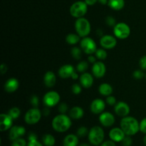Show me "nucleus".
Returning a JSON list of instances; mask_svg holds the SVG:
<instances>
[{
	"label": "nucleus",
	"mask_w": 146,
	"mask_h": 146,
	"mask_svg": "<svg viewBox=\"0 0 146 146\" xmlns=\"http://www.w3.org/2000/svg\"><path fill=\"white\" fill-rule=\"evenodd\" d=\"M67 114L59 113L56 115L51 121L53 129L58 133L66 132L70 129L72 125V121Z\"/></svg>",
	"instance_id": "obj_1"
},
{
	"label": "nucleus",
	"mask_w": 146,
	"mask_h": 146,
	"mask_svg": "<svg viewBox=\"0 0 146 146\" xmlns=\"http://www.w3.org/2000/svg\"><path fill=\"white\" fill-rule=\"evenodd\" d=\"M120 127L124 131L126 135H135L140 131V123L133 116H125L122 118L120 123Z\"/></svg>",
	"instance_id": "obj_2"
},
{
	"label": "nucleus",
	"mask_w": 146,
	"mask_h": 146,
	"mask_svg": "<svg viewBox=\"0 0 146 146\" xmlns=\"http://www.w3.org/2000/svg\"><path fill=\"white\" fill-rule=\"evenodd\" d=\"M104 138H105V133L101 126L96 125L89 130L88 138L91 145L95 146L101 145V143L104 142Z\"/></svg>",
	"instance_id": "obj_3"
},
{
	"label": "nucleus",
	"mask_w": 146,
	"mask_h": 146,
	"mask_svg": "<svg viewBox=\"0 0 146 146\" xmlns=\"http://www.w3.org/2000/svg\"><path fill=\"white\" fill-rule=\"evenodd\" d=\"M76 32L81 37H86L89 35L91 31V26L90 21L85 17L76 19L74 24Z\"/></svg>",
	"instance_id": "obj_4"
},
{
	"label": "nucleus",
	"mask_w": 146,
	"mask_h": 146,
	"mask_svg": "<svg viewBox=\"0 0 146 146\" xmlns=\"http://www.w3.org/2000/svg\"><path fill=\"white\" fill-rule=\"evenodd\" d=\"M70 14L76 19L84 17L88 11V5L84 1H77L70 7Z\"/></svg>",
	"instance_id": "obj_5"
},
{
	"label": "nucleus",
	"mask_w": 146,
	"mask_h": 146,
	"mask_svg": "<svg viewBox=\"0 0 146 146\" xmlns=\"http://www.w3.org/2000/svg\"><path fill=\"white\" fill-rule=\"evenodd\" d=\"M42 116V112L38 108H30L24 115V121L29 125H35L38 123Z\"/></svg>",
	"instance_id": "obj_6"
},
{
	"label": "nucleus",
	"mask_w": 146,
	"mask_h": 146,
	"mask_svg": "<svg viewBox=\"0 0 146 146\" xmlns=\"http://www.w3.org/2000/svg\"><path fill=\"white\" fill-rule=\"evenodd\" d=\"M80 47L82 49L83 52L88 55L95 54L97 50V44L96 41L91 37H84L80 41Z\"/></svg>",
	"instance_id": "obj_7"
},
{
	"label": "nucleus",
	"mask_w": 146,
	"mask_h": 146,
	"mask_svg": "<svg viewBox=\"0 0 146 146\" xmlns=\"http://www.w3.org/2000/svg\"><path fill=\"white\" fill-rule=\"evenodd\" d=\"M113 34L117 38L125 39L131 34V28L127 24L124 22H119L113 27Z\"/></svg>",
	"instance_id": "obj_8"
},
{
	"label": "nucleus",
	"mask_w": 146,
	"mask_h": 146,
	"mask_svg": "<svg viewBox=\"0 0 146 146\" xmlns=\"http://www.w3.org/2000/svg\"><path fill=\"white\" fill-rule=\"evenodd\" d=\"M60 100H61L60 94L55 91H48L44 94L43 97V103L44 106L49 108L56 106L57 104H59Z\"/></svg>",
	"instance_id": "obj_9"
},
{
	"label": "nucleus",
	"mask_w": 146,
	"mask_h": 146,
	"mask_svg": "<svg viewBox=\"0 0 146 146\" xmlns=\"http://www.w3.org/2000/svg\"><path fill=\"white\" fill-rule=\"evenodd\" d=\"M115 36L110 35V34H106L102 36L100 38V45L102 48L106 50L112 49L115 48L117 45V39Z\"/></svg>",
	"instance_id": "obj_10"
},
{
	"label": "nucleus",
	"mask_w": 146,
	"mask_h": 146,
	"mask_svg": "<svg viewBox=\"0 0 146 146\" xmlns=\"http://www.w3.org/2000/svg\"><path fill=\"white\" fill-rule=\"evenodd\" d=\"M106 103L101 98H96L90 105V110L91 113L95 115H100L104 111Z\"/></svg>",
	"instance_id": "obj_11"
},
{
	"label": "nucleus",
	"mask_w": 146,
	"mask_h": 146,
	"mask_svg": "<svg viewBox=\"0 0 146 146\" xmlns=\"http://www.w3.org/2000/svg\"><path fill=\"white\" fill-rule=\"evenodd\" d=\"M114 112L117 115L120 117L128 116L131 111V108L128 106V104H126L124 101H118L117 104L114 106Z\"/></svg>",
	"instance_id": "obj_12"
},
{
	"label": "nucleus",
	"mask_w": 146,
	"mask_h": 146,
	"mask_svg": "<svg viewBox=\"0 0 146 146\" xmlns=\"http://www.w3.org/2000/svg\"><path fill=\"white\" fill-rule=\"evenodd\" d=\"M91 71L94 77L97 78H101L105 76L106 73V67L103 61H98L93 64Z\"/></svg>",
	"instance_id": "obj_13"
},
{
	"label": "nucleus",
	"mask_w": 146,
	"mask_h": 146,
	"mask_svg": "<svg viewBox=\"0 0 146 146\" xmlns=\"http://www.w3.org/2000/svg\"><path fill=\"white\" fill-rule=\"evenodd\" d=\"M115 118L113 114L111 112H103L99 115V122L103 126L111 127L115 123Z\"/></svg>",
	"instance_id": "obj_14"
},
{
	"label": "nucleus",
	"mask_w": 146,
	"mask_h": 146,
	"mask_svg": "<svg viewBox=\"0 0 146 146\" xmlns=\"http://www.w3.org/2000/svg\"><path fill=\"white\" fill-rule=\"evenodd\" d=\"M26 133V128L22 125H13L9 129V138L10 141H13L17 138H22Z\"/></svg>",
	"instance_id": "obj_15"
},
{
	"label": "nucleus",
	"mask_w": 146,
	"mask_h": 146,
	"mask_svg": "<svg viewBox=\"0 0 146 146\" xmlns=\"http://www.w3.org/2000/svg\"><path fill=\"white\" fill-rule=\"evenodd\" d=\"M14 120L8 113H1L0 115V131H6L13 126Z\"/></svg>",
	"instance_id": "obj_16"
},
{
	"label": "nucleus",
	"mask_w": 146,
	"mask_h": 146,
	"mask_svg": "<svg viewBox=\"0 0 146 146\" xmlns=\"http://www.w3.org/2000/svg\"><path fill=\"white\" fill-rule=\"evenodd\" d=\"M125 133L124 131L121 129V128L115 127L113 128L109 132V138L111 141H114L115 143H119L123 140L125 137Z\"/></svg>",
	"instance_id": "obj_17"
},
{
	"label": "nucleus",
	"mask_w": 146,
	"mask_h": 146,
	"mask_svg": "<svg viewBox=\"0 0 146 146\" xmlns=\"http://www.w3.org/2000/svg\"><path fill=\"white\" fill-rule=\"evenodd\" d=\"M80 84L83 88H89L93 86L94 82V78L93 74L88 72H84L80 75L79 77Z\"/></svg>",
	"instance_id": "obj_18"
},
{
	"label": "nucleus",
	"mask_w": 146,
	"mask_h": 146,
	"mask_svg": "<svg viewBox=\"0 0 146 146\" xmlns=\"http://www.w3.org/2000/svg\"><path fill=\"white\" fill-rule=\"evenodd\" d=\"M75 71L74 66L71 64H65V65L61 66L59 68L58 71V74L60 78L66 79V78H71L73 73Z\"/></svg>",
	"instance_id": "obj_19"
},
{
	"label": "nucleus",
	"mask_w": 146,
	"mask_h": 146,
	"mask_svg": "<svg viewBox=\"0 0 146 146\" xmlns=\"http://www.w3.org/2000/svg\"><path fill=\"white\" fill-rule=\"evenodd\" d=\"M19 86V82L16 78H9L6 81L4 85V88L5 91L7 93H14L17 91Z\"/></svg>",
	"instance_id": "obj_20"
},
{
	"label": "nucleus",
	"mask_w": 146,
	"mask_h": 146,
	"mask_svg": "<svg viewBox=\"0 0 146 146\" xmlns=\"http://www.w3.org/2000/svg\"><path fill=\"white\" fill-rule=\"evenodd\" d=\"M44 84L47 88H52L56 83V76L55 73L48 71L45 73L44 76Z\"/></svg>",
	"instance_id": "obj_21"
},
{
	"label": "nucleus",
	"mask_w": 146,
	"mask_h": 146,
	"mask_svg": "<svg viewBox=\"0 0 146 146\" xmlns=\"http://www.w3.org/2000/svg\"><path fill=\"white\" fill-rule=\"evenodd\" d=\"M68 115L73 120L81 119L84 115V111L81 106H76L72 107L71 109H69Z\"/></svg>",
	"instance_id": "obj_22"
},
{
	"label": "nucleus",
	"mask_w": 146,
	"mask_h": 146,
	"mask_svg": "<svg viewBox=\"0 0 146 146\" xmlns=\"http://www.w3.org/2000/svg\"><path fill=\"white\" fill-rule=\"evenodd\" d=\"M78 136L74 134H68L63 141V146H78Z\"/></svg>",
	"instance_id": "obj_23"
},
{
	"label": "nucleus",
	"mask_w": 146,
	"mask_h": 146,
	"mask_svg": "<svg viewBox=\"0 0 146 146\" xmlns=\"http://www.w3.org/2000/svg\"><path fill=\"white\" fill-rule=\"evenodd\" d=\"M113 89L112 86L108 83H102L98 87V92L101 96H104L107 97L113 94Z\"/></svg>",
	"instance_id": "obj_24"
},
{
	"label": "nucleus",
	"mask_w": 146,
	"mask_h": 146,
	"mask_svg": "<svg viewBox=\"0 0 146 146\" xmlns=\"http://www.w3.org/2000/svg\"><path fill=\"white\" fill-rule=\"evenodd\" d=\"M81 38V37L77 33H70L66 36V42L69 45L74 46L80 43Z\"/></svg>",
	"instance_id": "obj_25"
},
{
	"label": "nucleus",
	"mask_w": 146,
	"mask_h": 146,
	"mask_svg": "<svg viewBox=\"0 0 146 146\" xmlns=\"http://www.w3.org/2000/svg\"><path fill=\"white\" fill-rule=\"evenodd\" d=\"M108 5L113 10L120 11L125 6V1L124 0H108Z\"/></svg>",
	"instance_id": "obj_26"
},
{
	"label": "nucleus",
	"mask_w": 146,
	"mask_h": 146,
	"mask_svg": "<svg viewBox=\"0 0 146 146\" xmlns=\"http://www.w3.org/2000/svg\"><path fill=\"white\" fill-rule=\"evenodd\" d=\"M28 141L27 146H44L42 143L38 141L36 134L34 133H30L28 136Z\"/></svg>",
	"instance_id": "obj_27"
},
{
	"label": "nucleus",
	"mask_w": 146,
	"mask_h": 146,
	"mask_svg": "<svg viewBox=\"0 0 146 146\" xmlns=\"http://www.w3.org/2000/svg\"><path fill=\"white\" fill-rule=\"evenodd\" d=\"M42 143L45 146H54L56 143L55 138L51 134H45L42 137Z\"/></svg>",
	"instance_id": "obj_28"
},
{
	"label": "nucleus",
	"mask_w": 146,
	"mask_h": 146,
	"mask_svg": "<svg viewBox=\"0 0 146 146\" xmlns=\"http://www.w3.org/2000/svg\"><path fill=\"white\" fill-rule=\"evenodd\" d=\"M94 55L96 56L97 59L100 60V61H103V60H105L107 58V56H108V53H107L106 49H105L104 48H97Z\"/></svg>",
	"instance_id": "obj_29"
},
{
	"label": "nucleus",
	"mask_w": 146,
	"mask_h": 146,
	"mask_svg": "<svg viewBox=\"0 0 146 146\" xmlns=\"http://www.w3.org/2000/svg\"><path fill=\"white\" fill-rule=\"evenodd\" d=\"M82 49L81 47L78 46H74L71 48V54L73 58L76 60H79L81 58V55H82Z\"/></svg>",
	"instance_id": "obj_30"
},
{
	"label": "nucleus",
	"mask_w": 146,
	"mask_h": 146,
	"mask_svg": "<svg viewBox=\"0 0 146 146\" xmlns=\"http://www.w3.org/2000/svg\"><path fill=\"white\" fill-rule=\"evenodd\" d=\"M11 118L14 120H17L19 118V116L21 115V111H20L19 108L18 107H13V108H10L9 112L7 113Z\"/></svg>",
	"instance_id": "obj_31"
},
{
	"label": "nucleus",
	"mask_w": 146,
	"mask_h": 146,
	"mask_svg": "<svg viewBox=\"0 0 146 146\" xmlns=\"http://www.w3.org/2000/svg\"><path fill=\"white\" fill-rule=\"evenodd\" d=\"M88 68V63L86 61H81L79 63H78L76 69V71L78 73H84L86 71V70Z\"/></svg>",
	"instance_id": "obj_32"
},
{
	"label": "nucleus",
	"mask_w": 146,
	"mask_h": 146,
	"mask_svg": "<svg viewBox=\"0 0 146 146\" xmlns=\"http://www.w3.org/2000/svg\"><path fill=\"white\" fill-rule=\"evenodd\" d=\"M88 132L89 131L88 130V128L85 126H81L78 128L76 132V135H78L80 138H84V137L88 135Z\"/></svg>",
	"instance_id": "obj_33"
},
{
	"label": "nucleus",
	"mask_w": 146,
	"mask_h": 146,
	"mask_svg": "<svg viewBox=\"0 0 146 146\" xmlns=\"http://www.w3.org/2000/svg\"><path fill=\"white\" fill-rule=\"evenodd\" d=\"M11 146H27V143L24 138H17V139L12 141Z\"/></svg>",
	"instance_id": "obj_34"
},
{
	"label": "nucleus",
	"mask_w": 146,
	"mask_h": 146,
	"mask_svg": "<svg viewBox=\"0 0 146 146\" xmlns=\"http://www.w3.org/2000/svg\"><path fill=\"white\" fill-rule=\"evenodd\" d=\"M82 86L81 84H73L72 86H71V91L75 95H78L81 93L82 91Z\"/></svg>",
	"instance_id": "obj_35"
},
{
	"label": "nucleus",
	"mask_w": 146,
	"mask_h": 146,
	"mask_svg": "<svg viewBox=\"0 0 146 146\" xmlns=\"http://www.w3.org/2000/svg\"><path fill=\"white\" fill-rule=\"evenodd\" d=\"M58 111L59 113L61 114H66L69 110H68V106L66 103H61L58 105Z\"/></svg>",
	"instance_id": "obj_36"
},
{
	"label": "nucleus",
	"mask_w": 146,
	"mask_h": 146,
	"mask_svg": "<svg viewBox=\"0 0 146 146\" xmlns=\"http://www.w3.org/2000/svg\"><path fill=\"white\" fill-rule=\"evenodd\" d=\"M106 25L113 28L115 26V24H117L116 20H115V19L113 17H112V16H108V17L106 18Z\"/></svg>",
	"instance_id": "obj_37"
},
{
	"label": "nucleus",
	"mask_w": 146,
	"mask_h": 146,
	"mask_svg": "<svg viewBox=\"0 0 146 146\" xmlns=\"http://www.w3.org/2000/svg\"><path fill=\"white\" fill-rule=\"evenodd\" d=\"M145 76V75L144 74L143 71V70L141 69L135 70V71H134L133 73V78H135V79H137V80L142 79Z\"/></svg>",
	"instance_id": "obj_38"
},
{
	"label": "nucleus",
	"mask_w": 146,
	"mask_h": 146,
	"mask_svg": "<svg viewBox=\"0 0 146 146\" xmlns=\"http://www.w3.org/2000/svg\"><path fill=\"white\" fill-rule=\"evenodd\" d=\"M106 103L108 105L111 106H113L115 104H117V101L115 97H114L113 96L110 95L106 97Z\"/></svg>",
	"instance_id": "obj_39"
},
{
	"label": "nucleus",
	"mask_w": 146,
	"mask_h": 146,
	"mask_svg": "<svg viewBox=\"0 0 146 146\" xmlns=\"http://www.w3.org/2000/svg\"><path fill=\"white\" fill-rule=\"evenodd\" d=\"M30 104L33 107L38 108V104H39V100L38 97L36 95H32L30 98Z\"/></svg>",
	"instance_id": "obj_40"
},
{
	"label": "nucleus",
	"mask_w": 146,
	"mask_h": 146,
	"mask_svg": "<svg viewBox=\"0 0 146 146\" xmlns=\"http://www.w3.org/2000/svg\"><path fill=\"white\" fill-rule=\"evenodd\" d=\"M121 143H122L123 146H131L133 143V140L130 135H125V137L121 141Z\"/></svg>",
	"instance_id": "obj_41"
},
{
	"label": "nucleus",
	"mask_w": 146,
	"mask_h": 146,
	"mask_svg": "<svg viewBox=\"0 0 146 146\" xmlns=\"http://www.w3.org/2000/svg\"><path fill=\"white\" fill-rule=\"evenodd\" d=\"M139 66L141 70L145 71L146 70V55L143 56L139 60Z\"/></svg>",
	"instance_id": "obj_42"
},
{
	"label": "nucleus",
	"mask_w": 146,
	"mask_h": 146,
	"mask_svg": "<svg viewBox=\"0 0 146 146\" xmlns=\"http://www.w3.org/2000/svg\"><path fill=\"white\" fill-rule=\"evenodd\" d=\"M140 131L146 134V118H144L140 122Z\"/></svg>",
	"instance_id": "obj_43"
},
{
	"label": "nucleus",
	"mask_w": 146,
	"mask_h": 146,
	"mask_svg": "<svg viewBox=\"0 0 146 146\" xmlns=\"http://www.w3.org/2000/svg\"><path fill=\"white\" fill-rule=\"evenodd\" d=\"M101 146H116V145H115V142L110 140V141H104L101 143Z\"/></svg>",
	"instance_id": "obj_44"
},
{
	"label": "nucleus",
	"mask_w": 146,
	"mask_h": 146,
	"mask_svg": "<svg viewBox=\"0 0 146 146\" xmlns=\"http://www.w3.org/2000/svg\"><path fill=\"white\" fill-rule=\"evenodd\" d=\"M96 59H97V58L96 57V56L95 55H93V54H91V55H88V61L89 63H91V64H94V63H96Z\"/></svg>",
	"instance_id": "obj_45"
},
{
	"label": "nucleus",
	"mask_w": 146,
	"mask_h": 146,
	"mask_svg": "<svg viewBox=\"0 0 146 146\" xmlns=\"http://www.w3.org/2000/svg\"><path fill=\"white\" fill-rule=\"evenodd\" d=\"M41 112H42L43 115H44V116H48L50 114V108L49 107L45 106V108L43 109V111Z\"/></svg>",
	"instance_id": "obj_46"
},
{
	"label": "nucleus",
	"mask_w": 146,
	"mask_h": 146,
	"mask_svg": "<svg viewBox=\"0 0 146 146\" xmlns=\"http://www.w3.org/2000/svg\"><path fill=\"white\" fill-rule=\"evenodd\" d=\"M84 1L88 6H94L98 1V0H84Z\"/></svg>",
	"instance_id": "obj_47"
},
{
	"label": "nucleus",
	"mask_w": 146,
	"mask_h": 146,
	"mask_svg": "<svg viewBox=\"0 0 146 146\" xmlns=\"http://www.w3.org/2000/svg\"><path fill=\"white\" fill-rule=\"evenodd\" d=\"M0 69H1V74H5V73L7 71V65H6V64H1V67H0Z\"/></svg>",
	"instance_id": "obj_48"
},
{
	"label": "nucleus",
	"mask_w": 146,
	"mask_h": 146,
	"mask_svg": "<svg viewBox=\"0 0 146 146\" xmlns=\"http://www.w3.org/2000/svg\"><path fill=\"white\" fill-rule=\"evenodd\" d=\"M80 76L79 74H78V72H76V71H74V73H73V74L71 75V78H72L73 80H77L78 78H79Z\"/></svg>",
	"instance_id": "obj_49"
},
{
	"label": "nucleus",
	"mask_w": 146,
	"mask_h": 146,
	"mask_svg": "<svg viewBox=\"0 0 146 146\" xmlns=\"http://www.w3.org/2000/svg\"><path fill=\"white\" fill-rule=\"evenodd\" d=\"M98 1L101 4H103V5H106V4H108V0H98Z\"/></svg>",
	"instance_id": "obj_50"
},
{
	"label": "nucleus",
	"mask_w": 146,
	"mask_h": 146,
	"mask_svg": "<svg viewBox=\"0 0 146 146\" xmlns=\"http://www.w3.org/2000/svg\"><path fill=\"white\" fill-rule=\"evenodd\" d=\"M79 146H90V145L87 143H81Z\"/></svg>",
	"instance_id": "obj_51"
},
{
	"label": "nucleus",
	"mask_w": 146,
	"mask_h": 146,
	"mask_svg": "<svg viewBox=\"0 0 146 146\" xmlns=\"http://www.w3.org/2000/svg\"><path fill=\"white\" fill-rule=\"evenodd\" d=\"M143 143H144V144H145V145H146V134H145V135L144 136V138H143Z\"/></svg>",
	"instance_id": "obj_52"
},
{
	"label": "nucleus",
	"mask_w": 146,
	"mask_h": 146,
	"mask_svg": "<svg viewBox=\"0 0 146 146\" xmlns=\"http://www.w3.org/2000/svg\"><path fill=\"white\" fill-rule=\"evenodd\" d=\"M145 79H146V74H145Z\"/></svg>",
	"instance_id": "obj_53"
}]
</instances>
